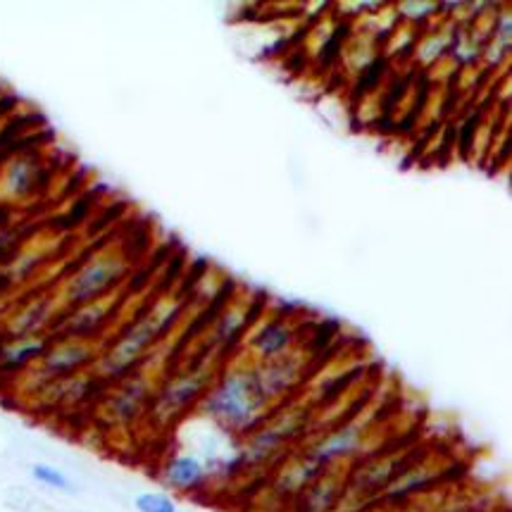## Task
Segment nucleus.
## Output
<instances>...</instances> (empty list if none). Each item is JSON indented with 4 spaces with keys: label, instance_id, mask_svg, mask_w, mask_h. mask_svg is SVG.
<instances>
[{
    "label": "nucleus",
    "instance_id": "f257e3e1",
    "mask_svg": "<svg viewBox=\"0 0 512 512\" xmlns=\"http://www.w3.org/2000/svg\"><path fill=\"white\" fill-rule=\"evenodd\" d=\"M272 403L262 393L253 367H236L215 379L201 401V410L222 429L248 436L270 417Z\"/></svg>",
    "mask_w": 512,
    "mask_h": 512
},
{
    "label": "nucleus",
    "instance_id": "f03ea898",
    "mask_svg": "<svg viewBox=\"0 0 512 512\" xmlns=\"http://www.w3.org/2000/svg\"><path fill=\"white\" fill-rule=\"evenodd\" d=\"M217 379V365L215 355L208 358H198L191 362L184 372L170 374L153 393L151 408L146 415L151 417L153 424L158 427H170L177 422L181 415H186L193 405H201L205 393Z\"/></svg>",
    "mask_w": 512,
    "mask_h": 512
},
{
    "label": "nucleus",
    "instance_id": "7ed1b4c3",
    "mask_svg": "<svg viewBox=\"0 0 512 512\" xmlns=\"http://www.w3.org/2000/svg\"><path fill=\"white\" fill-rule=\"evenodd\" d=\"M124 274H127V262H124V255L103 251L93 255L79 267L77 272L67 279L65 289L58 296L60 308L70 310L79 308V305L93 303L98 298L110 296L115 291V286L122 282ZM62 310V312H65Z\"/></svg>",
    "mask_w": 512,
    "mask_h": 512
},
{
    "label": "nucleus",
    "instance_id": "20e7f679",
    "mask_svg": "<svg viewBox=\"0 0 512 512\" xmlns=\"http://www.w3.org/2000/svg\"><path fill=\"white\" fill-rule=\"evenodd\" d=\"M98 353H101V346L96 341L51 339V346L43 353V358L24 372V379L29 382L27 391L34 393L55 379H67L91 370L96 365Z\"/></svg>",
    "mask_w": 512,
    "mask_h": 512
},
{
    "label": "nucleus",
    "instance_id": "39448f33",
    "mask_svg": "<svg viewBox=\"0 0 512 512\" xmlns=\"http://www.w3.org/2000/svg\"><path fill=\"white\" fill-rule=\"evenodd\" d=\"M155 386L148 374L136 370L120 382L110 384L98 401V415L110 427H129L151 408Z\"/></svg>",
    "mask_w": 512,
    "mask_h": 512
},
{
    "label": "nucleus",
    "instance_id": "423d86ee",
    "mask_svg": "<svg viewBox=\"0 0 512 512\" xmlns=\"http://www.w3.org/2000/svg\"><path fill=\"white\" fill-rule=\"evenodd\" d=\"M365 436L367 422L353 417V420H346L329 434H324L322 439H317L305 453H308L315 462H320L324 470H332L334 465H339V462L360 453Z\"/></svg>",
    "mask_w": 512,
    "mask_h": 512
},
{
    "label": "nucleus",
    "instance_id": "0eeeda50",
    "mask_svg": "<svg viewBox=\"0 0 512 512\" xmlns=\"http://www.w3.org/2000/svg\"><path fill=\"white\" fill-rule=\"evenodd\" d=\"M58 296H39L22 303L15 312H10L5 322V339H24V336L48 334L55 320L60 317Z\"/></svg>",
    "mask_w": 512,
    "mask_h": 512
},
{
    "label": "nucleus",
    "instance_id": "6e6552de",
    "mask_svg": "<svg viewBox=\"0 0 512 512\" xmlns=\"http://www.w3.org/2000/svg\"><path fill=\"white\" fill-rule=\"evenodd\" d=\"M41 177L43 170L36 155H15V158L5 162V167H0V201H24V198H29L31 193L39 189Z\"/></svg>",
    "mask_w": 512,
    "mask_h": 512
},
{
    "label": "nucleus",
    "instance_id": "1a4fd4ad",
    "mask_svg": "<svg viewBox=\"0 0 512 512\" xmlns=\"http://www.w3.org/2000/svg\"><path fill=\"white\" fill-rule=\"evenodd\" d=\"M51 346V334L24 336L0 343V374H24L43 358Z\"/></svg>",
    "mask_w": 512,
    "mask_h": 512
},
{
    "label": "nucleus",
    "instance_id": "9d476101",
    "mask_svg": "<svg viewBox=\"0 0 512 512\" xmlns=\"http://www.w3.org/2000/svg\"><path fill=\"white\" fill-rule=\"evenodd\" d=\"M343 489H346V477L341 472L327 470L298 496L301 498L298 512H336Z\"/></svg>",
    "mask_w": 512,
    "mask_h": 512
},
{
    "label": "nucleus",
    "instance_id": "9b49d317",
    "mask_svg": "<svg viewBox=\"0 0 512 512\" xmlns=\"http://www.w3.org/2000/svg\"><path fill=\"white\" fill-rule=\"evenodd\" d=\"M208 479V467L196 455H174L162 467V482L179 493L198 491Z\"/></svg>",
    "mask_w": 512,
    "mask_h": 512
},
{
    "label": "nucleus",
    "instance_id": "f8f14e48",
    "mask_svg": "<svg viewBox=\"0 0 512 512\" xmlns=\"http://www.w3.org/2000/svg\"><path fill=\"white\" fill-rule=\"evenodd\" d=\"M296 329L284 320H272L253 336V353L258 355L260 362H270L282 358L289 353Z\"/></svg>",
    "mask_w": 512,
    "mask_h": 512
},
{
    "label": "nucleus",
    "instance_id": "ddd939ff",
    "mask_svg": "<svg viewBox=\"0 0 512 512\" xmlns=\"http://www.w3.org/2000/svg\"><path fill=\"white\" fill-rule=\"evenodd\" d=\"M31 477H34V482L46 486V489L67 493V496H74V493L79 491L77 484H74L65 472L58 470L55 465H48V462H34V465H31Z\"/></svg>",
    "mask_w": 512,
    "mask_h": 512
},
{
    "label": "nucleus",
    "instance_id": "4468645a",
    "mask_svg": "<svg viewBox=\"0 0 512 512\" xmlns=\"http://www.w3.org/2000/svg\"><path fill=\"white\" fill-rule=\"evenodd\" d=\"M134 505L139 512H181L177 508V503H174L167 493H160V491L141 493V496H136Z\"/></svg>",
    "mask_w": 512,
    "mask_h": 512
},
{
    "label": "nucleus",
    "instance_id": "2eb2a0df",
    "mask_svg": "<svg viewBox=\"0 0 512 512\" xmlns=\"http://www.w3.org/2000/svg\"><path fill=\"white\" fill-rule=\"evenodd\" d=\"M386 67H389V60L386 58H374L372 62H367L365 70H362V77L358 81V91L360 93H370L379 86V81L384 79Z\"/></svg>",
    "mask_w": 512,
    "mask_h": 512
},
{
    "label": "nucleus",
    "instance_id": "dca6fc26",
    "mask_svg": "<svg viewBox=\"0 0 512 512\" xmlns=\"http://www.w3.org/2000/svg\"><path fill=\"white\" fill-rule=\"evenodd\" d=\"M439 8H441L439 3H401V15L408 17V20L420 22L424 17L434 15Z\"/></svg>",
    "mask_w": 512,
    "mask_h": 512
},
{
    "label": "nucleus",
    "instance_id": "f3484780",
    "mask_svg": "<svg viewBox=\"0 0 512 512\" xmlns=\"http://www.w3.org/2000/svg\"><path fill=\"white\" fill-rule=\"evenodd\" d=\"M8 243H10V236H8V234H5V231H3V229H0V253H3V251H5V248H8Z\"/></svg>",
    "mask_w": 512,
    "mask_h": 512
}]
</instances>
